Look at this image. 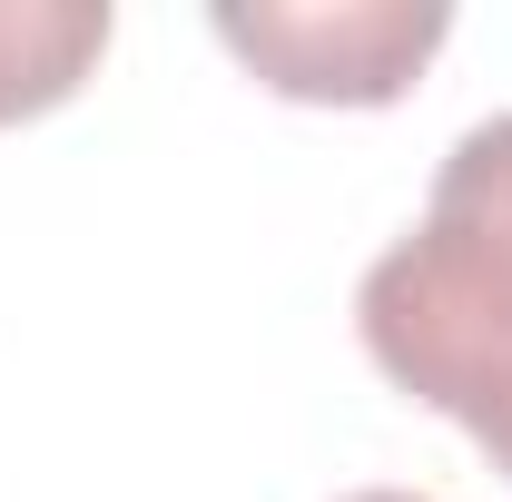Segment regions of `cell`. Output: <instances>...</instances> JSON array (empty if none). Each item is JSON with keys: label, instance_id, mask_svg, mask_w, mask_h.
<instances>
[{"label": "cell", "instance_id": "cell-1", "mask_svg": "<svg viewBox=\"0 0 512 502\" xmlns=\"http://www.w3.org/2000/svg\"><path fill=\"white\" fill-rule=\"evenodd\" d=\"M355 325L414 404L453 414L512 473V109L453 138L424 227L365 266Z\"/></svg>", "mask_w": 512, "mask_h": 502}, {"label": "cell", "instance_id": "cell-2", "mask_svg": "<svg viewBox=\"0 0 512 502\" xmlns=\"http://www.w3.org/2000/svg\"><path fill=\"white\" fill-rule=\"evenodd\" d=\"M207 30L276 89L316 109H384L453 40L444 0H217Z\"/></svg>", "mask_w": 512, "mask_h": 502}, {"label": "cell", "instance_id": "cell-3", "mask_svg": "<svg viewBox=\"0 0 512 502\" xmlns=\"http://www.w3.org/2000/svg\"><path fill=\"white\" fill-rule=\"evenodd\" d=\"M109 0H0V128L60 109L109 50Z\"/></svg>", "mask_w": 512, "mask_h": 502}, {"label": "cell", "instance_id": "cell-4", "mask_svg": "<svg viewBox=\"0 0 512 502\" xmlns=\"http://www.w3.org/2000/svg\"><path fill=\"white\" fill-rule=\"evenodd\" d=\"M345 502H424V493H345Z\"/></svg>", "mask_w": 512, "mask_h": 502}]
</instances>
